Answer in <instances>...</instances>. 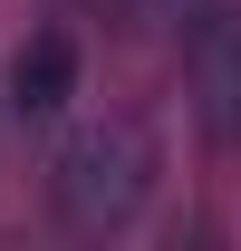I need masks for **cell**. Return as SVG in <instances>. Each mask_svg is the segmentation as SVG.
I'll return each instance as SVG.
<instances>
[{
  "label": "cell",
  "mask_w": 241,
  "mask_h": 251,
  "mask_svg": "<svg viewBox=\"0 0 241 251\" xmlns=\"http://www.w3.org/2000/svg\"><path fill=\"white\" fill-rule=\"evenodd\" d=\"M68 97H77V39L68 29H29L10 49V116H58Z\"/></svg>",
  "instance_id": "obj_3"
},
{
  "label": "cell",
  "mask_w": 241,
  "mask_h": 251,
  "mask_svg": "<svg viewBox=\"0 0 241 251\" xmlns=\"http://www.w3.org/2000/svg\"><path fill=\"white\" fill-rule=\"evenodd\" d=\"M183 77L222 145H241V0H203L183 20Z\"/></svg>",
  "instance_id": "obj_2"
},
{
  "label": "cell",
  "mask_w": 241,
  "mask_h": 251,
  "mask_svg": "<svg viewBox=\"0 0 241 251\" xmlns=\"http://www.w3.org/2000/svg\"><path fill=\"white\" fill-rule=\"evenodd\" d=\"M154 174H164L154 126L125 116V106H106V116H87V126L58 135V155H48V213L68 232H125L154 203Z\"/></svg>",
  "instance_id": "obj_1"
}]
</instances>
